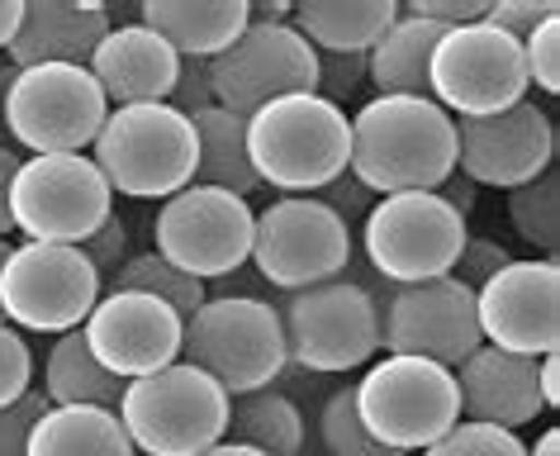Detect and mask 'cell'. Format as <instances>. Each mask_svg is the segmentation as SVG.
<instances>
[{
    "label": "cell",
    "mask_w": 560,
    "mask_h": 456,
    "mask_svg": "<svg viewBox=\"0 0 560 456\" xmlns=\"http://www.w3.org/2000/svg\"><path fill=\"white\" fill-rule=\"evenodd\" d=\"M24 456H138L115 409L48 405L38 413Z\"/></svg>",
    "instance_id": "d4e9b609"
},
{
    "label": "cell",
    "mask_w": 560,
    "mask_h": 456,
    "mask_svg": "<svg viewBox=\"0 0 560 456\" xmlns=\"http://www.w3.org/2000/svg\"><path fill=\"white\" fill-rule=\"evenodd\" d=\"M229 442L257 447L261 456H304L310 423H304V409L280 385H266V390L229 399Z\"/></svg>",
    "instance_id": "484cf974"
},
{
    "label": "cell",
    "mask_w": 560,
    "mask_h": 456,
    "mask_svg": "<svg viewBox=\"0 0 560 456\" xmlns=\"http://www.w3.org/2000/svg\"><path fill=\"white\" fill-rule=\"evenodd\" d=\"M15 167H20V152L0 143V238L15 233V224H10V182H15Z\"/></svg>",
    "instance_id": "ee69618b"
},
{
    "label": "cell",
    "mask_w": 560,
    "mask_h": 456,
    "mask_svg": "<svg viewBox=\"0 0 560 456\" xmlns=\"http://www.w3.org/2000/svg\"><path fill=\"white\" fill-rule=\"evenodd\" d=\"M399 10L413 20L438 24V30H460V24L485 20V0H404Z\"/></svg>",
    "instance_id": "b9f144b4"
},
{
    "label": "cell",
    "mask_w": 560,
    "mask_h": 456,
    "mask_svg": "<svg viewBox=\"0 0 560 456\" xmlns=\"http://www.w3.org/2000/svg\"><path fill=\"white\" fill-rule=\"evenodd\" d=\"M180 58L166 48V38H158L148 24H115L101 44H95L86 72L95 77L105 105L124 109V105H166L176 81Z\"/></svg>",
    "instance_id": "44dd1931"
},
{
    "label": "cell",
    "mask_w": 560,
    "mask_h": 456,
    "mask_svg": "<svg viewBox=\"0 0 560 456\" xmlns=\"http://www.w3.org/2000/svg\"><path fill=\"white\" fill-rule=\"evenodd\" d=\"M200 456H261V452H257V447H243V442H229V437H223V442H214V447L200 452Z\"/></svg>",
    "instance_id": "816d5d0a"
},
{
    "label": "cell",
    "mask_w": 560,
    "mask_h": 456,
    "mask_svg": "<svg viewBox=\"0 0 560 456\" xmlns=\"http://www.w3.org/2000/svg\"><path fill=\"white\" fill-rule=\"evenodd\" d=\"M442 34L446 30H438V24L399 10V20L366 52V81L375 86V95H428V62Z\"/></svg>",
    "instance_id": "4316f807"
},
{
    "label": "cell",
    "mask_w": 560,
    "mask_h": 456,
    "mask_svg": "<svg viewBox=\"0 0 560 456\" xmlns=\"http://www.w3.org/2000/svg\"><path fill=\"white\" fill-rule=\"evenodd\" d=\"M556 167V124L532 101H517L499 115L456 119V172L480 190H517Z\"/></svg>",
    "instance_id": "ac0fdd59"
},
{
    "label": "cell",
    "mask_w": 560,
    "mask_h": 456,
    "mask_svg": "<svg viewBox=\"0 0 560 456\" xmlns=\"http://www.w3.org/2000/svg\"><path fill=\"white\" fill-rule=\"evenodd\" d=\"M466 233V219L432 190H404V196L371 200L361 219V253L381 281L418 285L452 276Z\"/></svg>",
    "instance_id": "30bf717a"
},
{
    "label": "cell",
    "mask_w": 560,
    "mask_h": 456,
    "mask_svg": "<svg viewBox=\"0 0 560 456\" xmlns=\"http://www.w3.org/2000/svg\"><path fill=\"white\" fill-rule=\"evenodd\" d=\"M318 442H324L328 456H399V452L381 447V442L361 428L352 385H342V390H332L324 399V409H318Z\"/></svg>",
    "instance_id": "1f68e13d"
},
{
    "label": "cell",
    "mask_w": 560,
    "mask_h": 456,
    "mask_svg": "<svg viewBox=\"0 0 560 456\" xmlns=\"http://www.w3.org/2000/svg\"><path fill=\"white\" fill-rule=\"evenodd\" d=\"M381 348L389 356H423V362L456 371L480 348L475 290H466L456 276L395 285L381 300Z\"/></svg>",
    "instance_id": "2e32d148"
},
{
    "label": "cell",
    "mask_w": 560,
    "mask_h": 456,
    "mask_svg": "<svg viewBox=\"0 0 560 456\" xmlns=\"http://www.w3.org/2000/svg\"><path fill=\"white\" fill-rule=\"evenodd\" d=\"M347 176L375 200L456 176V119L428 95H375L347 119Z\"/></svg>",
    "instance_id": "6da1fadb"
},
{
    "label": "cell",
    "mask_w": 560,
    "mask_h": 456,
    "mask_svg": "<svg viewBox=\"0 0 560 456\" xmlns=\"http://www.w3.org/2000/svg\"><path fill=\"white\" fill-rule=\"evenodd\" d=\"M77 247H81V257H86L91 267H95V276L105 281V276H115V271L124 267V247H129V224H124L119 214H109L105 224L95 229L86 243H77Z\"/></svg>",
    "instance_id": "ab89813d"
},
{
    "label": "cell",
    "mask_w": 560,
    "mask_h": 456,
    "mask_svg": "<svg viewBox=\"0 0 560 456\" xmlns=\"http://www.w3.org/2000/svg\"><path fill=\"white\" fill-rule=\"evenodd\" d=\"M195 124V143H200V157H195V186H214L229 190V196H252L261 190L257 172L247 162V119L229 115V109L209 105L200 115H190Z\"/></svg>",
    "instance_id": "83f0119b"
},
{
    "label": "cell",
    "mask_w": 560,
    "mask_h": 456,
    "mask_svg": "<svg viewBox=\"0 0 560 456\" xmlns=\"http://www.w3.org/2000/svg\"><path fill=\"white\" fill-rule=\"evenodd\" d=\"M537 395H541V409L560 405V352L537 356Z\"/></svg>",
    "instance_id": "f6af8a7d"
},
{
    "label": "cell",
    "mask_w": 560,
    "mask_h": 456,
    "mask_svg": "<svg viewBox=\"0 0 560 456\" xmlns=\"http://www.w3.org/2000/svg\"><path fill=\"white\" fill-rule=\"evenodd\" d=\"M314 200H324V204H328V210H332V214H338V219H342V224H347V229H352V219H366V210H371V200H375V196H371V190H366V186H357V182H352V176H347V172H342V176H338V182H328V186H324V190H318V196H314Z\"/></svg>",
    "instance_id": "7bdbcfd3"
},
{
    "label": "cell",
    "mask_w": 560,
    "mask_h": 456,
    "mask_svg": "<svg viewBox=\"0 0 560 456\" xmlns=\"http://www.w3.org/2000/svg\"><path fill=\"white\" fill-rule=\"evenodd\" d=\"M180 362L200 366L223 395H252L290 371L280 309L261 295H209L180 324Z\"/></svg>",
    "instance_id": "3957f363"
},
{
    "label": "cell",
    "mask_w": 560,
    "mask_h": 456,
    "mask_svg": "<svg viewBox=\"0 0 560 456\" xmlns=\"http://www.w3.org/2000/svg\"><path fill=\"white\" fill-rule=\"evenodd\" d=\"M527 72L517 38L499 34L494 24L475 20L460 30H446L428 62V101H438L452 119L499 115L517 101H527Z\"/></svg>",
    "instance_id": "4fadbf2b"
},
{
    "label": "cell",
    "mask_w": 560,
    "mask_h": 456,
    "mask_svg": "<svg viewBox=\"0 0 560 456\" xmlns=\"http://www.w3.org/2000/svg\"><path fill=\"white\" fill-rule=\"evenodd\" d=\"M247 162L280 196H318L347 172V115L324 95H280L247 115Z\"/></svg>",
    "instance_id": "7a4b0ae2"
},
{
    "label": "cell",
    "mask_w": 560,
    "mask_h": 456,
    "mask_svg": "<svg viewBox=\"0 0 560 456\" xmlns=\"http://www.w3.org/2000/svg\"><path fill=\"white\" fill-rule=\"evenodd\" d=\"M5 257H10V243H5V238H0V267H5Z\"/></svg>",
    "instance_id": "f5cc1de1"
},
{
    "label": "cell",
    "mask_w": 560,
    "mask_h": 456,
    "mask_svg": "<svg viewBox=\"0 0 560 456\" xmlns=\"http://www.w3.org/2000/svg\"><path fill=\"white\" fill-rule=\"evenodd\" d=\"M517 48H523L527 86H537L541 95H556L560 91V15L541 20Z\"/></svg>",
    "instance_id": "836d02e7"
},
{
    "label": "cell",
    "mask_w": 560,
    "mask_h": 456,
    "mask_svg": "<svg viewBox=\"0 0 560 456\" xmlns=\"http://www.w3.org/2000/svg\"><path fill=\"white\" fill-rule=\"evenodd\" d=\"M44 409H48V399L38 390H30L24 399L0 409V456H24L30 452V433H34V423H38V413Z\"/></svg>",
    "instance_id": "f35d334b"
},
{
    "label": "cell",
    "mask_w": 560,
    "mask_h": 456,
    "mask_svg": "<svg viewBox=\"0 0 560 456\" xmlns=\"http://www.w3.org/2000/svg\"><path fill=\"white\" fill-rule=\"evenodd\" d=\"M109 290H138V295H152L162 304H172V309L180 314V324L190 319L195 309L209 300L205 281H195V276L176 271L172 261H162L158 253H143V257H129L124 267L109 276Z\"/></svg>",
    "instance_id": "f546056e"
},
{
    "label": "cell",
    "mask_w": 560,
    "mask_h": 456,
    "mask_svg": "<svg viewBox=\"0 0 560 456\" xmlns=\"http://www.w3.org/2000/svg\"><path fill=\"white\" fill-rule=\"evenodd\" d=\"M115 214V190L95 172L86 152H44L20 157L10 182V224L24 243H86Z\"/></svg>",
    "instance_id": "9c48e42d"
},
{
    "label": "cell",
    "mask_w": 560,
    "mask_h": 456,
    "mask_svg": "<svg viewBox=\"0 0 560 456\" xmlns=\"http://www.w3.org/2000/svg\"><path fill=\"white\" fill-rule=\"evenodd\" d=\"M252 204L214 186H186L166 196L152 219L158 257L195 281H223L252 257Z\"/></svg>",
    "instance_id": "5bb4252c"
},
{
    "label": "cell",
    "mask_w": 560,
    "mask_h": 456,
    "mask_svg": "<svg viewBox=\"0 0 560 456\" xmlns=\"http://www.w3.org/2000/svg\"><path fill=\"white\" fill-rule=\"evenodd\" d=\"M513 261V253L503 247L499 238H480V233H466V243H460V257H456V267H452V276L466 290H480L489 276L494 271H503Z\"/></svg>",
    "instance_id": "d590c367"
},
{
    "label": "cell",
    "mask_w": 560,
    "mask_h": 456,
    "mask_svg": "<svg viewBox=\"0 0 560 456\" xmlns=\"http://www.w3.org/2000/svg\"><path fill=\"white\" fill-rule=\"evenodd\" d=\"M247 24H290V5L285 0H257V5H247Z\"/></svg>",
    "instance_id": "7dc6e473"
},
{
    "label": "cell",
    "mask_w": 560,
    "mask_h": 456,
    "mask_svg": "<svg viewBox=\"0 0 560 456\" xmlns=\"http://www.w3.org/2000/svg\"><path fill=\"white\" fill-rule=\"evenodd\" d=\"M109 115L101 86L86 67H15V86L5 101V143L30 157L44 152H86Z\"/></svg>",
    "instance_id": "7c38bea8"
},
{
    "label": "cell",
    "mask_w": 560,
    "mask_h": 456,
    "mask_svg": "<svg viewBox=\"0 0 560 456\" xmlns=\"http://www.w3.org/2000/svg\"><path fill=\"white\" fill-rule=\"evenodd\" d=\"M432 196H438V200H446V204H452V210L460 214V219H470V210H475V186L466 182V176H446V182L438 186V190H432Z\"/></svg>",
    "instance_id": "bcb514c9"
},
{
    "label": "cell",
    "mask_w": 560,
    "mask_h": 456,
    "mask_svg": "<svg viewBox=\"0 0 560 456\" xmlns=\"http://www.w3.org/2000/svg\"><path fill=\"white\" fill-rule=\"evenodd\" d=\"M395 20V0H300L290 5V30L314 52H371Z\"/></svg>",
    "instance_id": "cb8c5ba5"
},
{
    "label": "cell",
    "mask_w": 560,
    "mask_h": 456,
    "mask_svg": "<svg viewBox=\"0 0 560 456\" xmlns=\"http://www.w3.org/2000/svg\"><path fill=\"white\" fill-rule=\"evenodd\" d=\"M357 419L381 447L409 456L432 447L460 419L456 376L423 356H381L352 385Z\"/></svg>",
    "instance_id": "52a82bcc"
},
{
    "label": "cell",
    "mask_w": 560,
    "mask_h": 456,
    "mask_svg": "<svg viewBox=\"0 0 560 456\" xmlns=\"http://www.w3.org/2000/svg\"><path fill=\"white\" fill-rule=\"evenodd\" d=\"M352 229L314 196H280L266 210L252 214V267L266 285L310 290L324 281H338L352 267Z\"/></svg>",
    "instance_id": "ba28073f"
},
{
    "label": "cell",
    "mask_w": 560,
    "mask_h": 456,
    "mask_svg": "<svg viewBox=\"0 0 560 456\" xmlns=\"http://www.w3.org/2000/svg\"><path fill=\"white\" fill-rule=\"evenodd\" d=\"M209 91L229 115L280 101V95H318V52L290 24H247L219 58H209Z\"/></svg>",
    "instance_id": "9a60e30c"
},
{
    "label": "cell",
    "mask_w": 560,
    "mask_h": 456,
    "mask_svg": "<svg viewBox=\"0 0 560 456\" xmlns=\"http://www.w3.org/2000/svg\"><path fill=\"white\" fill-rule=\"evenodd\" d=\"M115 30V15L95 0H24L15 38L5 44L10 67H52L72 62L86 67L95 44Z\"/></svg>",
    "instance_id": "7402d4cb"
},
{
    "label": "cell",
    "mask_w": 560,
    "mask_h": 456,
    "mask_svg": "<svg viewBox=\"0 0 560 456\" xmlns=\"http://www.w3.org/2000/svg\"><path fill=\"white\" fill-rule=\"evenodd\" d=\"M105 281L81 257V247L62 243H20L0 267V319L24 334H72L91 319Z\"/></svg>",
    "instance_id": "8fae6325"
},
{
    "label": "cell",
    "mask_w": 560,
    "mask_h": 456,
    "mask_svg": "<svg viewBox=\"0 0 560 456\" xmlns=\"http://www.w3.org/2000/svg\"><path fill=\"white\" fill-rule=\"evenodd\" d=\"M34 390V352L20 328L0 319V409Z\"/></svg>",
    "instance_id": "e575fe53"
},
{
    "label": "cell",
    "mask_w": 560,
    "mask_h": 456,
    "mask_svg": "<svg viewBox=\"0 0 560 456\" xmlns=\"http://www.w3.org/2000/svg\"><path fill=\"white\" fill-rule=\"evenodd\" d=\"M20 15H24V0H0V48H5L10 38H15Z\"/></svg>",
    "instance_id": "c3c4849f"
},
{
    "label": "cell",
    "mask_w": 560,
    "mask_h": 456,
    "mask_svg": "<svg viewBox=\"0 0 560 456\" xmlns=\"http://www.w3.org/2000/svg\"><path fill=\"white\" fill-rule=\"evenodd\" d=\"M503 210H509V224L517 238L527 247H537L541 257H556V247H560V176H556V167L541 172L537 182L509 190Z\"/></svg>",
    "instance_id": "4dcf8cb0"
},
{
    "label": "cell",
    "mask_w": 560,
    "mask_h": 456,
    "mask_svg": "<svg viewBox=\"0 0 560 456\" xmlns=\"http://www.w3.org/2000/svg\"><path fill=\"white\" fill-rule=\"evenodd\" d=\"M475 324L489 348L517 356L560 352V261L513 257L475 290Z\"/></svg>",
    "instance_id": "e0dca14e"
},
{
    "label": "cell",
    "mask_w": 560,
    "mask_h": 456,
    "mask_svg": "<svg viewBox=\"0 0 560 456\" xmlns=\"http://www.w3.org/2000/svg\"><path fill=\"white\" fill-rule=\"evenodd\" d=\"M527 456H560V433H556V428H546V433L527 447Z\"/></svg>",
    "instance_id": "f907efd6"
},
{
    "label": "cell",
    "mask_w": 560,
    "mask_h": 456,
    "mask_svg": "<svg viewBox=\"0 0 560 456\" xmlns=\"http://www.w3.org/2000/svg\"><path fill=\"white\" fill-rule=\"evenodd\" d=\"M423 456H527V442L503 428L456 419L432 447H423Z\"/></svg>",
    "instance_id": "d6a6232c"
},
{
    "label": "cell",
    "mask_w": 560,
    "mask_h": 456,
    "mask_svg": "<svg viewBox=\"0 0 560 456\" xmlns=\"http://www.w3.org/2000/svg\"><path fill=\"white\" fill-rule=\"evenodd\" d=\"M456 399H460V419L489 423L503 433H517L541 413L537 395V356H517L503 348L480 342L456 371Z\"/></svg>",
    "instance_id": "ffe728a7"
},
{
    "label": "cell",
    "mask_w": 560,
    "mask_h": 456,
    "mask_svg": "<svg viewBox=\"0 0 560 456\" xmlns=\"http://www.w3.org/2000/svg\"><path fill=\"white\" fill-rule=\"evenodd\" d=\"M10 86H15V67L0 62V138H5V101H10ZM10 148V143H5Z\"/></svg>",
    "instance_id": "681fc988"
},
{
    "label": "cell",
    "mask_w": 560,
    "mask_h": 456,
    "mask_svg": "<svg viewBox=\"0 0 560 456\" xmlns=\"http://www.w3.org/2000/svg\"><path fill=\"white\" fill-rule=\"evenodd\" d=\"M124 385H129V381L109 376V371L95 362V352L86 348V334H81V328L62 334L48 348V356H44V399H48V405H58V409L62 405L119 409Z\"/></svg>",
    "instance_id": "f1b7e54d"
},
{
    "label": "cell",
    "mask_w": 560,
    "mask_h": 456,
    "mask_svg": "<svg viewBox=\"0 0 560 456\" xmlns=\"http://www.w3.org/2000/svg\"><path fill=\"white\" fill-rule=\"evenodd\" d=\"M81 334L95 362L119 381H138L180 362V314L138 290H101Z\"/></svg>",
    "instance_id": "d6986e66"
},
{
    "label": "cell",
    "mask_w": 560,
    "mask_h": 456,
    "mask_svg": "<svg viewBox=\"0 0 560 456\" xmlns=\"http://www.w3.org/2000/svg\"><path fill=\"white\" fill-rule=\"evenodd\" d=\"M366 81V52H318V95L342 105Z\"/></svg>",
    "instance_id": "8d00e7d4"
},
{
    "label": "cell",
    "mask_w": 560,
    "mask_h": 456,
    "mask_svg": "<svg viewBox=\"0 0 560 456\" xmlns=\"http://www.w3.org/2000/svg\"><path fill=\"white\" fill-rule=\"evenodd\" d=\"M285 356L304 376H347L381 352V300L352 276L295 290L280 304Z\"/></svg>",
    "instance_id": "8992f818"
},
{
    "label": "cell",
    "mask_w": 560,
    "mask_h": 456,
    "mask_svg": "<svg viewBox=\"0 0 560 456\" xmlns=\"http://www.w3.org/2000/svg\"><path fill=\"white\" fill-rule=\"evenodd\" d=\"M86 157L109 190L133 200H166L195 182V124L172 105H124L109 109Z\"/></svg>",
    "instance_id": "277c9868"
},
{
    "label": "cell",
    "mask_w": 560,
    "mask_h": 456,
    "mask_svg": "<svg viewBox=\"0 0 560 456\" xmlns=\"http://www.w3.org/2000/svg\"><path fill=\"white\" fill-rule=\"evenodd\" d=\"M166 105H172L176 115H186V119L214 105V91H209V62L180 58L176 81H172V95H166Z\"/></svg>",
    "instance_id": "60d3db41"
},
{
    "label": "cell",
    "mask_w": 560,
    "mask_h": 456,
    "mask_svg": "<svg viewBox=\"0 0 560 456\" xmlns=\"http://www.w3.org/2000/svg\"><path fill=\"white\" fill-rule=\"evenodd\" d=\"M115 413L143 456H200L229 437V395L190 362L129 381Z\"/></svg>",
    "instance_id": "5b68a950"
},
{
    "label": "cell",
    "mask_w": 560,
    "mask_h": 456,
    "mask_svg": "<svg viewBox=\"0 0 560 456\" xmlns=\"http://www.w3.org/2000/svg\"><path fill=\"white\" fill-rule=\"evenodd\" d=\"M138 24L166 38L176 58L209 62L247 30V0H148Z\"/></svg>",
    "instance_id": "603a6c76"
},
{
    "label": "cell",
    "mask_w": 560,
    "mask_h": 456,
    "mask_svg": "<svg viewBox=\"0 0 560 456\" xmlns=\"http://www.w3.org/2000/svg\"><path fill=\"white\" fill-rule=\"evenodd\" d=\"M551 15H560V0H499V5H485V24H494L499 34L517 38V44Z\"/></svg>",
    "instance_id": "74e56055"
}]
</instances>
